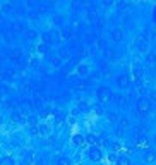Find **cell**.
<instances>
[{"label": "cell", "mask_w": 156, "mask_h": 165, "mask_svg": "<svg viewBox=\"0 0 156 165\" xmlns=\"http://www.w3.org/2000/svg\"><path fill=\"white\" fill-rule=\"evenodd\" d=\"M96 96H98V100H100L101 103H108V102L112 100V90H110V88L101 86V88H98Z\"/></svg>", "instance_id": "cell-1"}, {"label": "cell", "mask_w": 156, "mask_h": 165, "mask_svg": "<svg viewBox=\"0 0 156 165\" xmlns=\"http://www.w3.org/2000/svg\"><path fill=\"white\" fill-rule=\"evenodd\" d=\"M88 157H89V160H93V162H100V160L103 158V153H101V150L94 145V146H91V148L88 150Z\"/></svg>", "instance_id": "cell-2"}, {"label": "cell", "mask_w": 156, "mask_h": 165, "mask_svg": "<svg viewBox=\"0 0 156 165\" xmlns=\"http://www.w3.org/2000/svg\"><path fill=\"white\" fill-rule=\"evenodd\" d=\"M136 146H137L139 150H148V148H149V141H148L146 138H137Z\"/></svg>", "instance_id": "cell-3"}, {"label": "cell", "mask_w": 156, "mask_h": 165, "mask_svg": "<svg viewBox=\"0 0 156 165\" xmlns=\"http://www.w3.org/2000/svg\"><path fill=\"white\" fill-rule=\"evenodd\" d=\"M84 141H86V136H82V134H74V136H72V143H74L76 146H82Z\"/></svg>", "instance_id": "cell-4"}, {"label": "cell", "mask_w": 156, "mask_h": 165, "mask_svg": "<svg viewBox=\"0 0 156 165\" xmlns=\"http://www.w3.org/2000/svg\"><path fill=\"white\" fill-rule=\"evenodd\" d=\"M137 110H139L141 114H146V112L149 110V103H148V102H144V100H141V102L137 103Z\"/></svg>", "instance_id": "cell-5"}, {"label": "cell", "mask_w": 156, "mask_h": 165, "mask_svg": "<svg viewBox=\"0 0 156 165\" xmlns=\"http://www.w3.org/2000/svg\"><path fill=\"white\" fill-rule=\"evenodd\" d=\"M38 52H40V55H48L50 53V45L48 43H41L38 46Z\"/></svg>", "instance_id": "cell-6"}, {"label": "cell", "mask_w": 156, "mask_h": 165, "mask_svg": "<svg viewBox=\"0 0 156 165\" xmlns=\"http://www.w3.org/2000/svg\"><path fill=\"white\" fill-rule=\"evenodd\" d=\"M86 141H88L91 146H94V145L98 143V136H96V134H93V133H89V134H86Z\"/></svg>", "instance_id": "cell-7"}, {"label": "cell", "mask_w": 156, "mask_h": 165, "mask_svg": "<svg viewBox=\"0 0 156 165\" xmlns=\"http://www.w3.org/2000/svg\"><path fill=\"white\" fill-rule=\"evenodd\" d=\"M117 83H119V86L127 88V86H129V76H120V77L117 79Z\"/></svg>", "instance_id": "cell-8"}, {"label": "cell", "mask_w": 156, "mask_h": 165, "mask_svg": "<svg viewBox=\"0 0 156 165\" xmlns=\"http://www.w3.org/2000/svg\"><path fill=\"white\" fill-rule=\"evenodd\" d=\"M0 165H15V164H14V158H10V157H2V158H0Z\"/></svg>", "instance_id": "cell-9"}, {"label": "cell", "mask_w": 156, "mask_h": 165, "mask_svg": "<svg viewBox=\"0 0 156 165\" xmlns=\"http://www.w3.org/2000/svg\"><path fill=\"white\" fill-rule=\"evenodd\" d=\"M144 160H146L148 164H153V162L156 160V153H153V152H148V153H146V157H144Z\"/></svg>", "instance_id": "cell-10"}, {"label": "cell", "mask_w": 156, "mask_h": 165, "mask_svg": "<svg viewBox=\"0 0 156 165\" xmlns=\"http://www.w3.org/2000/svg\"><path fill=\"white\" fill-rule=\"evenodd\" d=\"M34 157H36V155H34V152H33V150H29V152L26 153V157H24V158H26V162H27V164H33V162H34Z\"/></svg>", "instance_id": "cell-11"}, {"label": "cell", "mask_w": 156, "mask_h": 165, "mask_svg": "<svg viewBox=\"0 0 156 165\" xmlns=\"http://www.w3.org/2000/svg\"><path fill=\"white\" fill-rule=\"evenodd\" d=\"M117 165H131V160H129V157H119V160H117Z\"/></svg>", "instance_id": "cell-12"}, {"label": "cell", "mask_w": 156, "mask_h": 165, "mask_svg": "<svg viewBox=\"0 0 156 165\" xmlns=\"http://www.w3.org/2000/svg\"><path fill=\"white\" fill-rule=\"evenodd\" d=\"M112 38H113L115 41H119V40L122 38V31H120V29H115V31L112 33Z\"/></svg>", "instance_id": "cell-13"}, {"label": "cell", "mask_w": 156, "mask_h": 165, "mask_svg": "<svg viewBox=\"0 0 156 165\" xmlns=\"http://www.w3.org/2000/svg\"><path fill=\"white\" fill-rule=\"evenodd\" d=\"M57 165H70V160L62 157V158H58V160H57Z\"/></svg>", "instance_id": "cell-14"}, {"label": "cell", "mask_w": 156, "mask_h": 165, "mask_svg": "<svg viewBox=\"0 0 156 165\" xmlns=\"http://www.w3.org/2000/svg\"><path fill=\"white\" fill-rule=\"evenodd\" d=\"M21 53H22V52H21L19 48H14V50H12V59H21Z\"/></svg>", "instance_id": "cell-15"}, {"label": "cell", "mask_w": 156, "mask_h": 165, "mask_svg": "<svg viewBox=\"0 0 156 165\" xmlns=\"http://www.w3.org/2000/svg\"><path fill=\"white\" fill-rule=\"evenodd\" d=\"M131 126V122H129V119H120V127H129Z\"/></svg>", "instance_id": "cell-16"}, {"label": "cell", "mask_w": 156, "mask_h": 165, "mask_svg": "<svg viewBox=\"0 0 156 165\" xmlns=\"http://www.w3.org/2000/svg\"><path fill=\"white\" fill-rule=\"evenodd\" d=\"M117 160H119L117 155H115L113 152H110V153H108V162H115V164H117Z\"/></svg>", "instance_id": "cell-17"}, {"label": "cell", "mask_w": 156, "mask_h": 165, "mask_svg": "<svg viewBox=\"0 0 156 165\" xmlns=\"http://www.w3.org/2000/svg\"><path fill=\"white\" fill-rule=\"evenodd\" d=\"M94 112H96L98 115H103V107H101V105H96V107H94Z\"/></svg>", "instance_id": "cell-18"}, {"label": "cell", "mask_w": 156, "mask_h": 165, "mask_svg": "<svg viewBox=\"0 0 156 165\" xmlns=\"http://www.w3.org/2000/svg\"><path fill=\"white\" fill-rule=\"evenodd\" d=\"M79 112H88V105L86 103H81L79 105Z\"/></svg>", "instance_id": "cell-19"}, {"label": "cell", "mask_w": 156, "mask_h": 165, "mask_svg": "<svg viewBox=\"0 0 156 165\" xmlns=\"http://www.w3.org/2000/svg\"><path fill=\"white\" fill-rule=\"evenodd\" d=\"M86 69H88L86 65H81V67H79V74H86Z\"/></svg>", "instance_id": "cell-20"}, {"label": "cell", "mask_w": 156, "mask_h": 165, "mask_svg": "<svg viewBox=\"0 0 156 165\" xmlns=\"http://www.w3.org/2000/svg\"><path fill=\"white\" fill-rule=\"evenodd\" d=\"M146 60H148V62H155V55H153V53H151V55H148V59H146Z\"/></svg>", "instance_id": "cell-21"}, {"label": "cell", "mask_w": 156, "mask_h": 165, "mask_svg": "<svg viewBox=\"0 0 156 165\" xmlns=\"http://www.w3.org/2000/svg\"><path fill=\"white\" fill-rule=\"evenodd\" d=\"M27 36H29V38H34V36H36V33H34V31H27Z\"/></svg>", "instance_id": "cell-22"}, {"label": "cell", "mask_w": 156, "mask_h": 165, "mask_svg": "<svg viewBox=\"0 0 156 165\" xmlns=\"http://www.w3.org/2000/svg\"><path fill=\"white\" fill-rule=\"evenodd\" d=\"M155 143H156V139H155Z\"/></svg>", "instance_id": "cell-23"}]
</instances>
